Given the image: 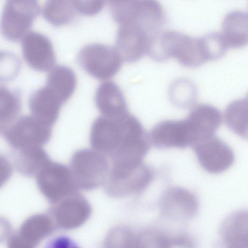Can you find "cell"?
I'll return each instance as SVG.
<instances>
[{"label":"cell","mask_w":248,"mask_h":248,"mask_svg":"<svg viewBox=\"0 0 248 248\" xmlns=\"http://www.w3.org/2000/svg\"><path fill=\"white\" fill-rule=\"evenodd\" d=\"M187 118L193 130L195 146L214 136L221 118L216 108L209 104H201L192 109Z\"/></svg>","instance_id":"20"},{"label":"cell","mask_w":248,"mask_h":248,"mask_svg":"<svg viewBox=\"0 0 248 248\" xmlns=\"http://www.w3.org/2000/svg\"><path fill=\"white\" fill-rule=\"evenodd\" d=\"M226 123L236 133L248 138V98L231 102L225 111Z\"/></svg>","instance_id":"24"},{"label":"cell","mask_w":248,"mask_h":248,"mask_svg":"<svg viewBox=\"0 0 248 248\" xmlns=\"http://www.w3.org/2000/svg\"><path fill=\"white\" fill-rule=\"evenodd\" d=\"M21 47L26 62L35 70L48 71L55 62V54L51 42L40 32L32 31L27 32L22 38Z\"/></svg>","instance_id":"14"},{"label":"cell","mask_w":248,"mask_h":248,"mask_svg":"<svg viewBox=\"0 0 248 248\" xmlns=\"http://www.w3.org/2000/svg\"><path fill=\"white\" fill-rule=\"evenodd\" d=\"M201 165L207 171L217 173L227 169L233 161L229 147L214 136L193 147Z\"/></svg>","instance_id":"16"},{"label":"cell","mask_w":248,"mask_h":248,"mask_svg":"<svg viewBox=\"0 0 248 248\" xmlns=\"http://www.w3.org/2000/svg\"><path fill=\"white\" fill-rule=\"evenodd\" d=\"M0 93V131L11 124L17 117L21 109V100L19 92L1 86Z\"/></svg>","instance_id":"25"},{"label":"cell","mask_w":248,"mask_h":248,"mask_svg":"<svg viewBox=\"0 0 248 248\" xmlns=\"http://www.w3.org/2000/svg\"><path fill=\"white\" fill-rule=\"evenodd\" d=\"M148 54L157 62L174 58L183 66L190 68L198 67L211 61L204 36L194 37L173 31L160 32Z\"/></svg>","instance_id":"2"},{"label":"cell","mask_w":248,"mask_h":248,"mask_svg":"<svg viewBox=\"0 0 248 248\" xmlns=\"http://www.w3.org/2000/svg\"><path fill=\"white\" fill-rule=\"evenodd\" d=\"M76 12L73 0H47L43 8L45 18L55 26L68 23Z\"/></svg>","instance_id":"26"},{"label":"cell","mask_w":248,"mask_h":248,"mask_svg":"<svg viewBox=\"0 0 248 248\" xmlns=\"http://www.w3.org/2000/svg\"><path fill=\"white\" fill-rule=\"evenodd\" d=\"M221 34L228 48H238L248 44V13L241 10L228 12L221 26Z\"/></svg>","instance_id":"21"},{"label":"cell","mask_w":248,"mask_h":248,"mask_svg":"<svg viewBox=\"0 0 248 248\" xmlns=\"http://www.w3.org/2000/svg\"><path fill=\"white\" fill-rule=\"evenodd\" d=\"M173 237L156 231H146L138 235V248H173Z\"/></svg>","instance_id":"28"},{"label":"cell","mask_w":248,"mask_h":248,"mask_svg":"<svg viewBox=\"0 0 248 248\" xmlns=\"http://www.w3.org/2000/svg\"><path fill=\"white\" fill-rule=\"evenodd\" d=\"M77 61L88 74L99 80H107L120 70L123 59L115 47L92 43L86 45L78 51Z\"/></svg>","instance_id":"5"},{"label":"cell","mask_w":248,"mask_h":248,"mask_svg":"<svg viewBox=\"0 0 248 248\" xmlns=\"http://www.w3.org/2000/svg\"><path fill=\"white\" fill-rule=\"evenodd\" d=\"M15 151V167L19 173L26 177L36 176L51 161L42 147H31Z\"/></svg>","instance_id":"22"},{"label":"cell","mask_w":248,"mask_h":248,"mask_svg":"<svg viewBox=\"0 0 248 248\" xmlns=\"http://www.w3.org/2000/svg\"><path fill=\"white\" fill-rule=\"evenodd\" d=\"M104 248H138V235L126 227H115L107 234Z\"/></svg>","instance_id":"27"},{"label":"cell","mask_w":248,"mask_h":248,"mask_svg":"<svg viewBox=\"0 0 248 248\" xmlns=\"http://www.w3.org/2000/svg\"><path fill=\"white\" fill-rule=\"evenodd\" d=\"M107 157L90 149H80L73 154L70 169L78 189L88 191L104 185L110 168Z\"/></svg>","instance_id":"4"},{"label":"cell","mask_w":248,"mask_h":248,"mask_svg":"<svg viewBox=\"0 0 248 248\" xmlns=\"http://www.w3.org/2000/svg\"><path fill=\"white\" fill-rule=\"evenodd\" d=\"M156 37L138 23H124L119 26L116 48L124 61L134 62L148 54Z\"/></svg>","instance_id":"10"},{"label":"cell","mask_w":248,"mask_h":248,"mask_svg":"<svg viewBox=\"0 0 248 248\" xmlns=\"http://www.w3.org/2000/svg\"><path fill=\"white\" fill-rule=\"evenodd\" d=\"M77 84V78L70 67L58 65L48 73L46 86L50 89L63 104L73 94Z\"/></svg>","instance_id":"23"},{"label":"cell","mask_w":248,"mask_h":248,"mask_svg":"<svg viewBox=\"0 0 248 248\" xmlns=\"http://www.w3.org/2000/svg\"><path fill=\"white\" fill-rule=\"evenodd\" d=\"M94 102L102 116L106 117H119L129 112L122 91L112 81H106L99 85Z\"/></svg>","instance_id":"17"},{"label":"cell","mask_w":248,"mask_h":248,"mask_svg":"<svg viewBox=\"0 0 248 248\" xmlns=\"http://www.w3.org/2000/svg\"><path fill=\"white\" fill-rule=\"evenodd\" d=\"M38 189L47 200L55 204L78 192L70 168L50 161L36 175Z\"/></svg>","instance_id":"9"},{"label":"cell","mask_w":248,"mask_h":248,"mask_svg":"<svg viewBox=\"0 0 248 248\" xmlns=\"http://www.w3.org/2000/svg\"><path fill=\"white\" fill-rule=\"evenodd\" d=\"M140 121L129 112L119 117H97L90 135L93 150L109 158L140 143L147 136Z\"/></svg>","instance_id":"1"},{"label":"cell","mask_w":248,"mask_h":248,"mask_svg":"<svg viewBox=\"0 0 248 248\" xmlns=\"http://www.w3.org/2000/svg\"><path fill=\"white\" fill-rule=\"evenodd\" d=\"M91 211L88 201L77 192L54 204L50 210V217L55 226L72 229L83 224Z\"/></svg>","instance_id":"12"},{"label":"cell","mask_w":248,"mask_h":248,"mask_svg":"<svg viewBox=\"0 0 248 248\" xmlns=\"http://www.w3.org/2000/svg\"><path fill=\"white\" fill-rule=\"evenodd\" d=\"M77 12L87 16H92L99 12L104 5L102 0H73Z\"/></svg>","instance_id":"30"},{"label":"cell","mask_w":248,"mask_h":248,"mask_svg":"<svg viewBox=\"0 0 248 248\" xmlns=\"http://www.w3.org/2000/svg\"><path fill=\"white\" fill-rule=\"evenodd\" d=\"M198 209L199 202L195 195L181 187L173 186L167 189L159 202L161 215L175 221L192 218L197 213Z\"/></svg>","instance_id":"13"},{"label":"cell","mask_w":248,"mask_h":248,"mask_svg":"<svg viewBox=\"0 0 248 248\" xmlns=\"http://www.w3.org/2000/svg\"><path fill=\"white\" fill-rule=\"evenodd\" d=\"M179 88L175 90V93L173 97L176 98L175 101H178V104L180 106L185 107L193 104L195 101L197 97V90L194 85L191 82L187 81L186 85L179 86Z\"/></svg>","instance_id":"29"},{"label":"cell","mask_w":248,"mask_h":248,"mask_svg":"<svg viewBox=\"0 0 248 248\" xmlns=\"http://www.w3.org/2000/svg\"><path fill=\"white\" fill-rule=\"evenodd\" d=\"M154 177L153 169L144 163L127 169L110 168L103 186L109 196L122 198L141 193L151 184Z\"/></svg>","instance_id":"8"},{"label":"cell","mask_w":248,"mask_h":248,"mask_svg":"<svg viewBox=\"0 0 248 248\" xmlns=\"http://www.w3.org/2000/svg\"><path fill=\"white\" fill-rule=\"evenodd\" d=\"M39 13L36 0H7L1 18L2 34L9 41H18L27 33Z\"/></svg>","instance_id":"7"},{"label":"cell","mask_w":248,"mask_h":248,"mask_svg":"<svg viewBox=\"0 0 248 248\" xmlns=\"http://www.w3.org/2000/svg\"><path fill=\"white\" fill-rule=\"evenodd\" d=\"M28 104L32 116L51 126L57 121L63 105L57 95L46 85L31 94Z\"/></svg>","instance_id":"18"},{"label":"cell","mask_w":248,"mask_h":248,"mask_svg":"<svg viewBox=\"0 0 248 248\" xmlns=\"http://www.w3.org/2000/svg\"><path fill=\"white\" fill-rule=\"evenodd\" d=\"M55 226L50 216L39 214L27 219L20 229L8 236V248H35Z\"/></svg>","instance_id":"15"},{"label":"cell","mask_w":248,"mask_h":248,"mask_svg":"<svg viewBox=\"0 0 248 248\" xmlns=\"http://www.w3.org/2000/svg\"><path fill=\"white\" fill-rule=\"evenodd\" d=\"M44 248H80V247L69 236L59 235L50 240Z\"/></svg>","instance_id":"31"},{"label":"cell","mask_w":248,"mask_h":248,"mask_svg":"<svg viewBox=\"0 0 248 248\" xmlns=\"http://www.w3.org/2000/svg\"><path fill=\"white\" fill-rule=\"evenodd\" d=\"M0 132L13 149L18 150L47 143L51 136L52 126L32 115H23Z\"/></svg>","instance_id":"6"},{"label":"cell","mask_w":248,"mask_h":248,"mask_svg":"<svg viewBox=\"0 0 248 248\" xmlns=\"http://www.w3.org/2000/svg\"><path fill=\"white\" fill-rule=\"evenodd\" d=\"M149 139L150 142L158 149L185 148L194 144L192 128L187 118L159 122L151 130Z\"/></svg>","instance_id":"11"},{"label":"cell","mask_w":248,"mask_h":248,"mask_svg":"<svg viewBox=\"0 0 248 248\" xmlns=\"http://www.w3.org/2000/svg\"><path fill=\"white\" fill-rule=\"evenodd\" d=\"M246 97L248 98V93H247Z\"/></svg>","instance_id":"32"},{"label":"cell","mask_w":248,"mask_h":248,"mask_svg":"<svg viewBox=\"0 0 248 248\" xmlns=\"http://www.w3.org/2000/svg\"><path fill=\"white\" fill-rule=\"evenodd\" d=\"M219 233L225 248H248V210H238L226 217Z\"/></svg>","instance_id":"19"},{"label":"cell","mask_w":248,"mask_h":248,"mask_svg":"<svg viewBox=\"0 0 248 248\" xmlns=\"http://www.w3.org/2000/svg\"><path fill=\"white\" fill-rule=\"evenodd\" d=\"M113 19L118 24L127 22L139 24L157 36L165 23L163 8L155 0L108 1Z\"/></svg>","instance_id":"3"}]
</instances>
